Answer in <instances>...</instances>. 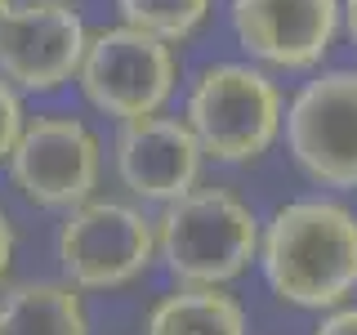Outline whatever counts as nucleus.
Instances as JSON below:
<instances>
[{
	"label": "nucleus",
	"mask_w": 357,
	"mask_h": 335,
	"mask_svg": "<svg viewBox=\"0 0 357 335\" xmlns=\"http://www.w3.org/2000/svg\"><path fill=\"white\" fill-rule=\"evenodd\" d=\"M264 282L282 304L326 313L357 290V215L340 201H290L259 232Z\"/></svg>",
	"instance_id": "1"
},
{
	"label": "nucleus",
	"mask_w": 357,
	"mask_h": 335,
	"mask_svg": "<svg viewBox=\"0 0 357 335\" xmlns=\"http://www.w3.org/2000/svg\"><path fill=\"white\" fill-rule=\"evenodd\" d=\"M259 219L228 188H192L165 201L156 260L178 286H228L259 260Z\"/></svg>",
	"instance_id": "2"
},
{
	"label": "nucleus",
	"mask_w": 357,
	"mask_h": 335,
	"mask_svg": "<svg viewBox=\"0 0 357 335\" xmlns=\"http://www.w3.org/2000/svg\"><path fill=\"white\" fill-rule=\"evenodd\" d=\"M282 89L273 76L245 63H215L188 89V130L197 134L210 161L241 165L259 161L282 134Z\"/></svg>",
	"instance_id": "3"
},
{
	"label": "nucleus",
	"mask_w": 357,
	"mask_h": 335,
	"mask_svg": "<svg viewBox=\"0 0 357 335\" xmlns=\"http://www.w3.org/2000/svg\"><path fill=\"white\" fill-rule=\"evenodd\" d=\"M156 260V219L126 201L89 197L59 228V264L76 290H121Z\"/></svg>",
	"instance_id": "4"
},
{
	"label": "nucleus",
	"mask_w": 357,
	"mask_h": 335,
	"mask_svg": "<svg viewBox=\"0 0 357 335\" xmlns=\"http://www.w3.org/2000/svg\"><path fill=\"white\" fill-rule=\"evenodd\" d=\"M76 81H81V94L89 98V107H98L103 117H116V121H134L170 103L178 63L170 40L121 22V27H103L85 40V59Z\"/></svg>",
	"instance_id": "5"
},
{
	"label": "nucleus",
	"mask_w": 357,
	"mask_h": 335,
	"mask_svg": "<svg viewBox=\"0 0 357 335\" xmlns=\"http://www.w3.org/2000/svg\"><path fill=\"white\" fill-rule=\"evenodd\" d=\"M286 148L312 184L357 193V67H335L290 98Z\"/></svg>",
	"instance_id": "6"
},
{
	"label": "nucleus",
	"mask_w": 357,
	"mask_h": 335,
	"mask_svg": "<svg viewBox=\"0 0 357 335\" xmlns=\"http://www.w3.org/2000/svg\"><path fill=\"white\" fill-rule=\"evenodd\" d=\"M9 174L18 193L45 210H72L94 197L103 179V143L76 117L27 121L9 152Z\"/></svg>",
	"instance_id": "7"
},
{
	"label": "nucleus",
	"mask_w": 357,
	"mask_h": 335,
	"mask_svg": "<svg viewBox=\"0 0 357 335\" xmlns=\"http://www.w3.org/2000/svg\"><path fill=\"white\" fill-rule=\"evenodd\" d=\"M85 22L67 0H22L0 22V76L14 89L50 94L81 72Z\"/></svg>",
	"instance_id": "8"
},
{
	"label": "nucleus",
	"mask_w": 357,
	"mask_h": 335,
	"mask_svg": "<svg viewBox=\"0 0 357 335\" xmlns=\"http://www.w3.org/2000/svg\"><path fill=\"white\" fill-rule=\"evenodd\" d=\"M241 50L277 72H312L344 27L340 0H232Z\"/></svg>",
	"instance_id": "9"
},
{
	"label": "nucleus",
	"mask_w": 357,
	"mask_h": 335,
	"mask_svg": "<svg viewBox=\"0 0 357 335\" xmlns=\"http://www.w3.org/2000/svg\"><path fill=\"white\" fill-rule=\"evenodd\" d=\"M201 152L197 134L188 130L183 117H165V112H148V117L121 121L116 134V179L126 184L130 197L139 201H174L192 193L201 184Z\"/></svg>",
	"instance_id": "10"
},
{
	"label": "nucleus",
	"mask_w": 357,
	"mask_h": 335,
	"mask_svg": "<svg viewBox=\"0 0 357 335\" xmlns=\"http://www.w3.org/2000/svg\"><path fill=\"white\" fill-rule=\"evenodd\" d=\"M0 335H89L72 282H27L0 295Z\"/></svg>",
	"instance_id": "11"
},
{
	"label": "nucleus",
	"mask_w": 357,
	"mask_h": 335,
	"mask_svg": "<svg viewBox=\"0 0 357 335\" xmlns=\"http://www.w3.org/2000/svg\"><path fill=\"white\" fill-rule=\"evenodd\" d=\"M143 335H245V308L223 286H178L152 304Z\"/></svg>",
	"instance_id": "12"
},
{
	"label": "nucleus",
	"mask_w": 357,
	"mask_h": 335,
	"mask_svg": "<svg viewBox=\"0 0 357 335\" xmlns=\"http://www.w3.org/2000/svg\"><path fill=\"white\" fill-rule=\"evenodd\" d=\"M116 9H121V22L174 45V40H188L210 18L215 0H116Z\"/></svg>",
	"instance_id": "13"
},
{
	"label": "nucleus",
	"mask_w": 357,
	"mask_h": 335,
	"mask_svg": "<svg viewBox=\"0 0 357 335\" xmlns=\"http://www.w3.org/2000/svg\"><path fill=\"white\" fill-rule=\"evenodd\" d=\"M22 126H27V121H22V98H18V89L0 76V161H9Z\"/></svg>",
	"instance_id": "14"
},
{
	"label": "nucleus",
	"mask_w": 357,
	"mask_h": 335,
	"mask_svg": "<svg viewBox=\"0 0 357 335\" xmlns=\"http://www.w3.org/2000/svg\"><path fill=\"white\" fill-rule=\"evenodd\" d=\"M312 335H357V308L353 304H335L326 308V318L317 322Z\"/></svg>",
	"instance_id": "15"
},
{
	"label": "nucleus",
	"mask_w": 357,
	"mask_h": 335,
	"mask_svg": "<svg viewBox=\"0 0 357 335\" xmlns=\"http://www.w3.org/2000/svg\"><path fill=\"white\" fill-rule=\"evenodd\" d=\"M9 264H14V228H9V215L0 210V282H5Z\"/></svg>",
	"instance_id": "16"
},
{
	"label": "nucleus",
	"mask_w": 357,
	"mask_h": 335,
	"mask_svg": "<svg viewBox=\"0 0 357 335\" xmlns=\"http://www.w3.org/2000/svg\"><path fill=\"white\" fill-rule=\"evenodd\" d=\"M340 14H344V31H349V40L357 50V0H340Z\"/></svg>",
	"instance_id": "17"
},
{
	"label": "nucleus",
	"mask_w": 357,
	"mask_h": 335,
	"mask_svg": "<svg viewBox=\"0 0 357 335\" xmlns=\"http://www.w3.org/2000/svg\"><path fill=\"white\" fill-rule=\"evenodd\" d=\"M14 9V0H0V22H5V14Z\"/></svg>",
	"instance_id": "18"
}]
</instances>
